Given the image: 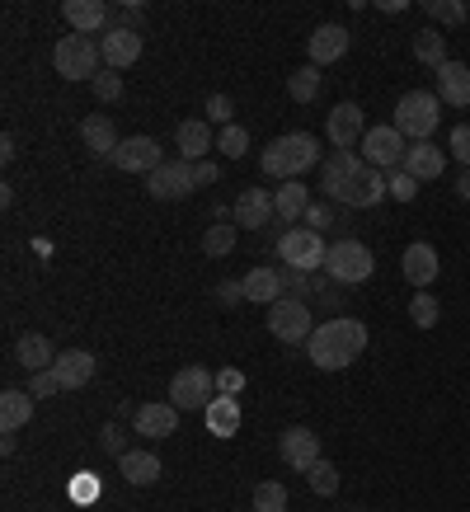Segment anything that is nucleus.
Wrapping results in <instances>:
<instances>
[{
	"instance_id": "obj_1",
	"label": "nucleus",
	"mask_w": 470,
	"mask_h": 512,
	"mask_svg": "<svg viewBox=\"0 0 470 512\" xmlns=\"http://www.w3.org/2000/svg\"><path fill=\"white\" fill-rule=\"evenodd\" d=\"M315 165H320V137H311V132H282V137L268 141L264 156H259V170L282 179V184L315 170Z\"/></svg>"
},
{
	"instance_id": "obj_2",
	"label": "nucleus",
	"mask_w": 470,
	"mask_h": 512,
	"mask_svg": "<svg viewBox=\"0 0 470 512\" xmlns=\"http://www.w3.org/2000/svg\"><path fill=\"white\" fill-rule=\"evenodd\" d=\"M438 123H442L438 90H409L405 99H395V127L409 137V146H414V141H428L438 132Z\"/></svg>"
},
{
	"instance_id": "obj_3",
	"label": "nucleus",
	"mask_w": 470,
	"mask_h": 512,
	"mask_svg": "<svg viewBox=\"0 0 470 512\" xmlns=\"http://www.w3.org/2000/svg\"><path fill=\"white\" fill-rule=\"evenodd\" d=\"M273 249H278L282 268H297V273H320V268H325V254H329L325 235L306 231V226H287Z\"/></svg>"
},
{
	"instance_id": "obj_4",
	"label": "nucleus",
	"mask_w": 470,
	"mask_h": 512,
	"mask_svg": "<svg viewBox=\"0 0 470 512\" xmlns=\"http://www.w3.org/2000/svg\"><path fill=\"white\" fill-rule=\"evenodd\" d=\"M268 334L278 343H292V348H306L315 334V315L306 301H297V296H282V301H273L268 306Z\"/></svg>"
},
{
	"instance_id": "obj_5",
	"label": "nucleus",
	"mask_w": 470,
	"mask_h": 512,
	"mask_svg": "<svg viewBox=\"0 0 470 512\" xmlns=\"http://www.w3.org/2000/svg\"><path fill=\"white\" fill-rule=\"evenodd\" d=\"M325 273L334 282H344V287H358V282H367L376 273V254L362 240H339V245H329V254H325Z\"/></svg>"
},
{
	"instance_id": "obj_6",
	"label": "nucleus",
	"mask_w": 470,
	"mask_h": 512,
	"mask_svg": "<svg viewBox=\"0 0 470 512\" xmlns=\"http://www.w3.org/2000/svg\"><path fill=\"white\" fill-rule=\"evenodd\" d=\"M99 62H104V52L85 33H66L62 43H57V52H52V66H57L62 80H94L99 76Z\"/></svg>"
},
{
	"instance_id": "obj_7",
	"label": "nucleus",
	"mask_w": 470,
	"mask_h": 512,
	"mask_svg": "<svg viewBox=\"0 0 470 512\" xmlns=\"http://www.w3.org/2000/svg\"><path fill=\"white\" fill-rule=\"evenodd\" d=\"M212 400H217V376L207 372V367H184V372H174L170 404L179 414H184V409H207Z\"/></svg>"
},
{
	"instance_id": "obj_8",
	"label": "nucleus",
	"mask_w": 470,
	"mask_h": 512,
	"mask_svg": "<svg viewBox=\"0 0 470 512\" xmlns=\"http://www.w3.org/2000/svg\"><path fill=\"white\" fill-rule=\"evenodd\" d=\"M405 156H409L405 132H400L395 123L367 127V137H362V160H367L372 170H395V165H400Z\"/></svg>"
},
{
	"instance_id": "obj_9",
	"label": "nucleus",
	"mask_w": 470,
	"mask_h": 512,
	"mask_svg": "<svg viewBox=\"0 0 470 512\" xmlns=\"http://www.w3.org/2000/svg\"><path fill=\"white\" fill-rule=\"evenodd\" d=\"M193 165L188 160H165L156 174H146V193L160 202H184L188 193H193Z\"/></svg>"
},
{
	"instance_id": "obj_10",
	"label": "nucleus",
	"mask_w": 470,
	"mask_h": 512,
	"mask_svg": "<svg viewBox=\"0 0 470 512\" xmlns=\"http://www.w3.org/2000/svg\"><path fill=\"white\" fill-rule=\"evenodd\" d=\"M325 137L334 151H358L362 137H367V123H362L358 104H334L325 118Z\"/></svg>"
},
{
	"instance_id": "obj_11",
	"label": "nucleus",
	"mask_w": 470,
	"mask_h": 512,
	"mask_svg": "<svg viewBox=\"0 0 470 512\" xmlns=\"http://www.w3.org/2000/svg\"><path fill=\"white\" fill-rule=\"evenodd\" d=\"M165 165L156 137H123V146L113 151V170L123 174H156Z\"/></svg>"
},
{
	"instance_id": "obj_12",
	"label": "nucleus",
	"mask_w": 470,
	"mask_h": 512,
	"mask_svg": "<svg viewBox=\"0 0 470 512\" xmlns=\"http://www.w3.org/2000/svg\"><path fill=\"white\" fill-rule=\"evenodd\" d=\"M400 268H405V282H409V287L428 292V287L438 282V273H442V259H438V249L428 245V240H414V245L400 254Z\"/></svg>"
},
{
	"instance_id": "obj_13",
	"label": "nucleus",
	"mask_w": 470,
	"mask_h": 512,
	"mask_svg": "<svg viewBox=\"0 0 470 512\" xmlns=\"http://www.w3.org/2000/svg\"><path fill=\"white\" fill-rule=\"evenodd\" d=\"M99 52H104V66H109V71H127V66L141 62V33L127 29V24H113V29L104 33Z\"/></svg>"
},
{
	"instance_id": "obj_14",
	"label": "nucleus",
	"mask_w": 470,
	"mask_h": 512,
	"mask_svg": "<svg viewBox=\"0 0 470 512\" xmlns=\"http://www.w3.org/2000/svg\"><path fill=\"white\" fill-rule=\"evenodd\" d=\"M362 151H334V156L325 160V174H320V188H325V202H339V193H344L353 179L362 174Z\"/></svg>"
},
{
	"instance_id": "obj_15",
	"label": "nucleus",
	"mask_w": 470,
	"mask_h": 512,
	"mask_svg": "<svg viewBox=\"0 0 470 512\" xmlns=\"http://www.w3.org/2000/svg\"><path fill=\"white\" fill-rule=\"evenodd\" d=\"M273 217H278V212H273V193H264V188H245L231 207V221L240 231H264Z\"/></svg>"
},
{
	"instance_id": "obj_16",
	"label": "nucleus",
	"mask_w": 470,
	"mask_h": 512,
	"mask_svg": "<svg viewBox=\"0 0 470 512\" xmlns=\"http://www.w3.org/2000/svg\"><path fill=\"white\" fill-rule=\"evenodd\" d=\"M306 353H311V362L320 367V372H344L353 357L344 353V343H339V334H334V325H315V334H311V343H306Z\"/></svg>"
},
{
	"instance_id": "obj_17",
	"label": "nucleus",
	"mask_w": 470,
	"mask_h": 512,
	"mask_svg": "<svg viewBox=\"0 0 470 512\" xmlns=\"http://www.w3.org/2000/svg\"><path fill=\"white\" fill-rule=\"evenodd\" d=\"M174 146H179V160H188V165L207 160V151L217 146L212 123H207V118H184V123H179V132H174Z\"/></svg>"
},
{
	"instance_id": "obj_18",
	"label": "nucleus",
	"mask_w": 470,
	"mask_h": 512,
	"mask_svg": "<svg viewBox=\"0 0 470 512\" xmlns=\"http://www.w3.org/2000/svg\"><path fill=\"white\" fill-rule=\"evenodd\" d=\"M278 456L292 470H311L315 461H320V437H315L311 428H301V423H297V428H287V433H282Z\"/></svg>"
},
{
	"instance_id": "obj_19",
	"label": "nucleus",
	"mask_w": 470,
	"mask_h": 512,
	"mask_svg": "<svg viewBox=\"0 0 470 512\" xmlns=\"http://www.w3.org/2000/svg\"><path fill=\"white\" fill-rule=\"evenodd\" d=\"M348 43H353V38H348L344 24H320V29L311 33V43H306V57H311V66L325 71L329 62H339V57H344Z\"/></svg>"
},
{
	"instance_id": "obj_20",
	"label": "nucleus",
	"mask_w": 470,
	"mask_h": 512,
	"mask_svg": "<svg viewBox=\"0 0 470 512\" xmlns=\"http://www.w3.org/2000/svg\"><path fill=\"white\" fill-rule=\"evenodd\" d=\"M386 193H391L386 174L372 170V165H362V174L344 188V193H339V202H344V207H362V212H372V207H376L381 198H386Z\"/></svg>"
},
{
	"instance_id": "obj_21",
	"label": "nucleus",
	"mask_w": 470,
	"mask_h": 512,
	"mask_svg": "<svg viewBox=\"0 0 470 512\" xmlns=\"http://www.w3.org/2000/svg\"><path fill=\"white\" fill-rule=\"evenodd\" d=\"M132 428H137L141 437H170L174 428H179V409H174L170 400L141 404V409H132Z\"/></svg>"
},
{
	"instance_id": "obj_22",
	"label": "nucleus",
	"mask_w": 470,
	"mask_h": 512,
	"mask_svg": "<svg viewBox=\"0 0 470 512\" xmlns=\"http://www.w3.org/2000/svg\"><path fill=\"white\" fill-rule=\"evenodd\" d=\"M273 212H278V221H287V226L306 221V212H311V188L301 184V179L278 184V193H273Z\"/></svg>"
},
{
	"instance_id": "obj_23",
	"label": "nucleus",
	"mask_w": 470,
	"mask_h": 512,
	"mask_svg": "<svg viewBox=\"0 0 470 512\" xmlns=\"http://www.w3.org/2000/svg\"><path fill=\"white\" fill-rule=\"evenodd\" d=\"M438 99L442 104H452V109H470V66L466 62H442Z\"/></svg>"
},
{
	"instance_id": "obj_24",
	"label": "nucleus",
	"mask_w": 470,
	"mask_h": 512,
	"mask_svg": "<svg viewBox=\"0 0 470 512\" xmlns=\"http://www.w3.org/2000/svg\"><path fill=\"white\" fill-rule=\"evenodd\" d=\"M57 376H62V390H80L94 381V353H85V348H66V353H57Z\"/></svg>"
},
{
	"instance_id": "obj_25",
	"label": "nucleus",
	"mask_w": 470,
	"mask_h": 512,
	"mask_svg": "<svg viewBox=\"0 0 470 512\" xmlns=\"http://www.w3.org/2000/svg\"><path fill=\"white\" fill-rule=\"evenodd\" d=\"M405 170L414 174L419 184H428V179H442V174H447V156H442L433 141H414L405 156Z\"/></svg>"
},
{
	"instance_id": "obj_26",
	"label": "nucleus",
	"mask_w": 470,
	"mask_h": 512,
	"mask_svg": "<svg viewBox=\"0 0 470 512\" xmlns=\"http://www.w3.org/2000/svg\"><path fill=\"white\" fill-rule=\"evenodd\" d=\"M62 15H66V24H71V33H85V38H90L94 29H104V24H109V5H99V0H66Z\"/></svg>"
},
{
	"instance_id": "obj_27",
	"label": "nucleus",
	"mask_w": 470,
	"mask_h": 512,
	"mask_svg": "<svg viewBox=\"0 0 470 512\" xmlns=\"http://www.w3.org/2000/svg\"><path fill=\"white\" fill-rule=\"evenodd\" d=\"M80 137H85V146H90L94 156H109L113 160V151L123 146V137H118V127L104 118V113H90L85 123H80Z\"/></svg>"
},
{
	"instance_id": "obj_28",
	"label": "nucleus",
	"mask_w": 470,
	"mask_h": 512,
	"mask_svg": "<svg viewBox=\"0 0 470 512\" xmlns=\"http://www.w3.org/2000/svg\"><path fill=\"white\" fill-rule=\"evenodd\" d=\"M245 301H259V306H273V301H282V273L278 268H250L245 273Z\"/></svg>"
},
{
	"instance_id": "obj_29",
	"label": "nucleus",
	"mask_w": 470,
	"mask_h": 512,
	"mask_svg": "<svg viewBox=\"0 0 470 512\" xmlns=\"http://www.w3.org/2000/svg\"><path fill=\"white\" fill-rule=\"evenodd\" d=\"M118 470H123L127 484H137V489H146V484L160 480V456L156 451H127V456H118Z\"/></svg>"
},
{
	"instance_id": "obj_30",
	"label": "nucleus",
	"mask_w": 470,
	"mask_h": 512,
	"mask_svg": "<svg viewBox=\"0 0 470 512\" xmlns=\"http://www.w3.org/2000/svg\"><path fill=\"white\" fill-rule=\"evenodd\" d=\"M15 362L33 376V372H47V367L57 362V353H52V343H47V334H24V339L15 343Z\"/></svg>"
},
{
	"instance_id": "obj_31",
	"label": "nucleus",
	"mask_w": 470,
	"mask_h": 512,
	"mask_svg": "<svg viewBox=\"0 0 470 512\" xmlns=\"http://www.w3.org/2000/svg\"><path fill=\"white\" fill-rule=\"evenodd\" d=\"M29 419H33L29 390H5V395H0V433H19Z\"/></svg>"
},
{
	"instance_id": "obj_32",
	"label": "nucleus",
	"mask_w": 470,
	"mask_h": 512,
	"mask_svg": "<svg viewBox=\"0 0 470 512\" xmlns=\"http://www.w3.org/2000/svg\"><path fill=\"white\" fill-rule=\"evenodd\" d=\"M203 419H207V433L212 437H235L240 433V404H235L231 395H221V400H212L203 409Z\"/></svg>"
},
{
	"instance_id": "obj_33",
	"label": "nucleus",
	"mask_w": 470,
	"mask_h": 512,
	"mask_svg": "<svg viewBox=\"0 0 470 512\" xmlns=\"http://www.w3.org/2000/svg\"><path fill=\"white\" fill-rule=\"evenodd\" d=\"M414 57H419L423 66H433V71H442V62H452V57H447V38H442V29H419L414 33Z\"/></svg>"
},
{
	"instance_id": "obj_34",
	"label": "nucleus",
	"mask_w": 470,
	"mask_h": 512,
	"mask_svg": "<svg viewBox=\"0 0 470 512\" xmlns=\"http://www.w3.org/2000/svg\"><path fill=\"white\" fill-rule=\"evenodd\" d=\"M287 94H292V104H311L315 94H320V66H297L292 76H287Z\"/></svg>"
},
{
	"instance_id": "obj_35",
	"label": "nucleus",
	"mask_w": 470,
	"mask_h": 512,
	"mask_svg": "<svg viewBox=\"0 0 470 512\" xmlns=\"http://www.w3.org/2000/svg\"><path fill=\"white\" fill-rule=\"evenodd\" d=\"M235 221H212L203 235V254H212V259H226V254H235Z\"/></svg>"
},
{
	"instance_id": "obj_36",
	"label": "nucleus",
	"mask_w": 470,
	"mask_h": 512,
	"mask_svg": "<svg viewBox=\"0 0 470 512\" xmlns=\"http://www.w3.org/2000/svg\"><path fill=\"white\" fill-rule=\"evenodd\" d=\"M409 320H414V329H433L442 320V306L433 292H414V301H409Z\"/></svg>"
},
{
	"instance_id": "obj_37",
	"label": "nucleus",
	"mask_w": 470,
	"mask_h": 512,
	"mask_svg": "<svg viewBox=\"0 0 470 512\" xmlns=\"http://www.w3.org/2000/svg\"><path fill=\"white\" fill-rule=\"evenodd\" d=\"M423 10H428V19H433V24H442V29H456V24H466V15H470L461 0H428Z\"/></svg>"
},
{
	"instance_id": "obj_38",
	"label": "nucleus",
	"mask_w": 470,
	"mask_h": 512,
	"mask_svg": "<svg viewBox=\"0 0 470 512\" xmlns=\"http://www.w3.org/2000/svg\"><path fill=\"white\" fill-rule=\"evenodd\" d=\"M217 151L226 160H240L245 156V151H250V132H245V127L240 123H231V127H221L217 132Z\"/></svg>"
},
{
	"instance_id": "obj_39",
	"label": "nucleus",
	"mask_w": 470,
	"mask_h": 512,
	"mask_svg": "<svg viewBox=\"0 0 470 512\" xmlns=\"http://www.w3.org/2000/svg\"><path fill=\"white\" fill-rule=\"evenodd\" d=\"M254 512H287V489L278 480L254 484Z\"/></svg>"
},
{
	"instance_id": "obj_40",
	"label": "nucleus",
	"mask_w": 470,
	"mask_h": 512,
	"mask_svg": "<svg viewBox=\"0 0 470 512\" xmlns=\"http://www.w3.org/2000/svg\"><path fill=\"white\" fill-rule=\"evenodd\" d=\"M306 475H311V489H315L320 498H334V494H339V470L329 466V461H315Z\"/></svg>"
},
{
	"instance_id": "obj_41",
	"label": "nucleus",
	"mask_w": 470,
	"mask_h": 512,
	"mask_svg": "<svg viewBox=\"0 0 470 512\" xmlns=\"http://www.w3.org/2000/svg\"><path fill=\"white\" fill-rule=\"evenodd\" d=\"M57 390H62L57 367H47V372H33L29 376V395H33V400H47V395H57Z\"/></svg>"
},
{
	"instance_id": "obj_42",
	"label": "nucleus",
	"mask_w": 470,
	"mask_h": 512,
	"mask_svg": "<svg viewBox=\"0 0 470 512\" xmlns=\"http://www.w3.org/2000/svg\"><path fill=\"white\" fill-rule=\"evenodd\" d=\"M386 184H391V198H395V202H414V198H419V179H414L409 170L386 174Z\"/></svg>"
},
{
	"instance_id": "obj_43",
	"label": "nucleus",
	"mask_w": 470,
	"mask_h": 512,
	"mask_svg": "<svg viewBox=\"0 0 470 512\" xmlns=\"http://www.w3.org/2000/svg\"><path fill=\"white\" fill-rule=\"evenodd\" d=\"M90 85H94V99H123V71H99Z\"/></svg>"
},
{
	"instance_id": "obj_44",
	"label": "nucleus",
	"mask_w": 470,
	"mask_h": 512,
	"mask_svg": "<svg viewBox=\"0 0 470 512\" xmlns=\"http://www.w3.org/2000/svg\"><path fill=\"white\" fill-rule=\"evenodd\" d=\"M447 151H452V160H461V170H470V123L452 127V137H447Z\"/></svg>"
},
{
	"instance_id": "obj_45",
	"label": "nucleus",
	"mask_w": 470,
	"mask_h": 512,
	"mask_svg": "<svg viewBox=\"0 0 470 512\" xmlns=\"http://www.w3.org/2000/svg\"><path fill=\"white\" fill-rule=\"evenodd\" d=\"M207 123H221V127L235 123V104L226 94H212V99H207Z\"/></svg>"
},
{
	"instance_id": "obj_46",
	"label": "nucleus",
	"mask_w": 470,
	"mask_h": 512,
	"mask_svg": "<svg viewBox=\"0 0 470 512\" xmlns=\"http://www.w3.org/2000/svg\"><path fill=\"white\" fill-rule=\"evenodd\" d=\"M329 221H334V212H329V202H311V212H306V231H315V235H325L329 231Z\"/></svg>"
},
{
	"instance_id": "obj_47",
	"label": "nucleus",
	"mask_w": 470,
	"mask_h": 512,
	"mask_svg": "<svg viewBox=\"0 0 470 512\" xmlns=\"http://www.w3.org/2000/svg\"><path fill=\"white\" fill-rule=\"evenodd\" d=\"M245 390V372L240 367H221L217 372V395H240Z\"/></svg>"
},
{
	"instance_id": "obj_48",
	"label": "nucleus",
	"mask_w": 470,
	"mask_h": 512,
	"mask_svg": "<svg viewBox=\"0 0 470 512\" xmlns=\"http://www.w3.org/2000/svg\"><path fill=\"white\" fill-rule=\"evenodd\" d=\"M99 442H104V451H113V456H127V437H123V428H118V423H104Z\"/></svg>"
},
{
	"instance_id": "obj_49",
	"label": "nucleus",
	"mask_w": 470,
	"mask_h": 512,
	"mask_svg": "<svg viewBox=\"0 0 470 512\" xmlns=\"http://www.w3.org/2000/svg\"><path fill=\"white\" fill-rule=\"evenodd\" d=\"M217 301L221 306H240V301H245V282H235V278L217 282Z\"/></svg>"
},
{
	"instance_id": "obj_50",
	"label": "nucleus",
	"mask_w": 470,
	"mask_h": 512,
	"mask_svg": "<svg viewBox=\"0 0 470 512\" xmlns=\"http://www.w3.org/2000/svg\"><path fill=\"white\" fill-rule=\"evenodd\" d=\"M217 179H221V170H217V165H212V160H198V165H193V184H198V188L217 184Z\"/></svg>"
},
{
	"instance_id": "obj_51",
	"label": "nucleus",
	"mask_w": 470,
	"mask_h": 512,
	"mask_svg": "<svg viewBox=\"0 0 470 512\" xmlns=\"http://www.w3.org/2000/svg\"><path fill=\"white\" fill-rule=\"evenodd\" d=\"M71 494H76L80 503H85V498H94V480H90V475H80V480H76V489H71Z\"/></svg>"
},
{
	"instance_id": "obj_52",
	"label": "nucleus",
	"mask_w": 470,
	"mask_h": 512,
	"mask_svg": "<svg viewBox=\"0 0 470 512\" xmlns=\"http://www.w3.org/2000/svg\"><path fill=\"white\" fill-rule=\"evenodd\" d=\"M376 10H381V15H405L409 5H405V0H381V5H376Z\"/></svg>"
},
{
	"instance_id": "obj_53",
	"label": "nucleus",
	"mask_w": 470,
	"mask_h": 512,
	"mask_svg": "<svg viewBox=\"0 0 470 512\" xmlns=\"http://www.w3.org/2000/svg\"><path fill=\"white\" fill-rule=\"evenodd\" d=\"M456 198H466V202H470V170L456 174Z\"/></svg>"
}]
</instances>
